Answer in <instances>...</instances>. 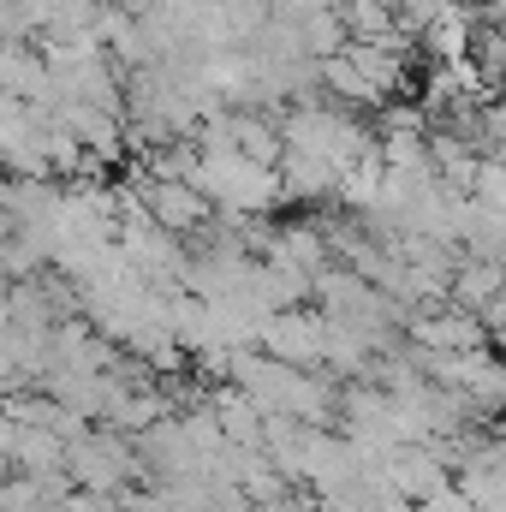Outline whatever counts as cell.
I'll return each instance as SVG.
<instances>
[{
  "label": "cell",
  "instance_id": "obj_8",
  "mask_svg": "<svg viewBox=\"0 0 506 512\" xmlns=\"http://www.w3.org/2000/svg\"><path fill=\"white\" fill-rule=\"evenodd\" d=\"M0 453H6V465L24 471V477H54V471H66V453H72V447H66L54 429L0 423Z\"/></svg>",
  "mask_w": 506,
  "mask_h": 512
},
{
  "label": "cell",
  "instance_id": "obj_7",
  "mask_svg": "<svg viewBox=\"0 0 506 512\" xmlns=\"http://www.w3.org/2000/svg\"><path fill=\"white\" fill-rule=\"evenodd\" d=\"M0 90L18 96V102H36V108H60V78H54V66L42 60L36 42H12L0 54Z\"/></svg>",
  "mask_w": 506,
  "mask_h": 512
},
{
  "label": "cell",
  "instance_id": "obj_16",
  "mask_svg": "<svg viewBox=\"0 0 506 512\" xmlns=\"http://www.w3.org/2000/svg\"><path fill=\"white\" fill-rule=\"evenodd\" d=\"M477 203H483V209H495V215H506V149L483 155V185H477Z\"/></svg>",
  "mask_w": 506,
  "mask_h": 512
},
{
  "label": "cell",
  "instance_id": "obj_1",
  "mask_svg": "<svg viewBox=\"0 0 506 512\" xmlns=\"http://www.w3.org/2000/svg\"><path fill=\"white\" fill-rule=\"evenodd\" d=\"M233 387H245L262 417H292L310 429H340V393L346 387L322 370H292L268 352H239L233 358Z\"/></svg>",
  "mask_w": 506,
  "mask_h": 512
},
{
  "label": "cell",
  "instance_id": "obj_9",
  "mask_svg": "<svg viewBox=\"0 0 506 512\" xmlns=\"http://www.w3.org/2000/svg\"><path fill=\"white\" fill-rule=\"evenodd\" d=\"M280 185H286V209H292V203H298V209L340 203V173H334L328 161H316V155H298V149H286V161H280Z\"/></svg>",
  "mask_w": 506,
  "mask_h": 512
},
{
  "label": "cell",
  "instance_id": "obj_4",
  "mask_svg": "<svg viewBox=\"0 0 506 512\" xmlns=\"http://www.w3.org/2000/svg\"><path fill=\"white\" fill-rule=\"evenodd\" d=\"M405 340L423 346V352H435V358H459V352H483V346H495V334L483 328V316H477V310H459V304L417 310V316L405 322Z\"/></svg>",
  "mask_w": 506,
  "mask_h": 512
},
{
  "label": "cell",
  "instance_id": "obj_6",
  "mask_svg": "<svg viewBox=\"0 0 506 512\" xmlns=\"http://www.w3.org/2000/svg\"><path fill=\"white\" fill-rule=\"evenodd\" d=\"M387 483H393L411 507H429L435 495L459 489V471H453L435 447H399V453L387 459Z\"/></svg>",
  "mask_w": 506,
  "mask_h": 512
},
{
  "label": "cell",
  "instance_id": "obj_11",
  "mask_svg": "<svg viewBox=\"0 0 506 512\" xmlns=\"http://www.w3.org/2000/svg\"><path fill=\"white\" fill-rule=\"evenodd\" d=\"M501 286H506V262L465 256V262H459V280H453V304H459V310H483Z\"/></svg>",
  "mask_w": 506,
  "mask_h": 512
},
{
  "label": "cell",
  "instance_id": "obj_3",
  "mask_svg": "<svg viewBox=\"0 0 506 512\" xmlns=\"http://www.w3.org/2000/svg\"><path fill=\"white\" fill-rule=\"evenodd\" d=\"M328 340H334V328H328V316L322 310H280V316H268V328H262V352L268 358H280V364H292V370H322L328 376Z\"/></svg>",
  "mask_w": 506,
  "mask_h": 512
},
{
  "label": "cell",
  "instance_id": "obj_12",
  "mask_svg": "<svg viewBox=\"0 0 506 512\" xmlns=\"http://www.w3.org/2000/svg\"><path fill=\"white\" fill-rule=\"evenodd\" d=\"M322 90H328V102H352V108H387V96H381L376 84L340 54V60H322Z\"/></svg>",
  "mask_w": 506,
  "mask_h": 512
},
{
  "label": "cell",
  "instance_id": "obj_2",
  "mask_svg": "<svg viewBox=\"0 0 506 512\" xmlns=\"http://www.w3.org/2000/svg\"><path fill=\"white\" fill-rule=\"evenodd\" d=\"M66 471H72V483H78L84 495H96V501H120V495L137 489V483H149L137 441L120 435V429H102V423H96L84 441H72Z\"/></svg>",
  "mask_w": 506,
  "mask_h": 512
},
{
  "label": "cell",
  "instance_id": "obj_17",
  "mask_svg": "<svg viewBox=\"0 0 506 512\" xmlns=\"http://www.w3.org/2000/svg\"><path fill=\"white\" fill-rule=\"evenodd\" d=\"M340 0H274V18H292V24H304V18H316V12H334Z\"/></svg>",
  "mask_w": 506,
  "mask_h": 512
},
{
  "label": "cell",
  "instance_id": "obj_13",
  "mask_svg": "<svg viewBox=\"0 0 506 512\" xmlns=\"http://www.w3.org/2000/svg\"><path fill=\"white\" fill-rule=\"evenodd\" d=\"M304 48H310V60H340V54L352 48V18H346V6L304 18Z\"/></svg>",
  "mask_w": 506,
  "mask_h": 512
},
{
  "label": "cell",
  "instance_id": "obj_5",
  "mask_svg": "<svg viewBox=\"0 0 506 512\" xmlns=\"http://www.w3.org/2000/svg\"><path fill=\"white\" fill-rule=\"evenodd\" d=\"M143 203H149L155 227H167L173 239H197V233L215 221V203H209L197 185H185V179H149V185H143Z\"/></svg>",
  "mask_w": 506,
  "mask_h": 512
},
{
  "label": "cell",
  "instance_id": "obj_15",
  "mask_svg": "<svg viewBox=\"0 0 506 512\" xmlns=\"http://www.w3.org/2000/svg\"><path fill=\"white\" fill-rule=\"evenodd\" d=\"M471 60H477V72H483V84H489L495 96H506V30L501 24H477Z\"/></svg>",
  "mask_w": 506,
  "mask_h": 512
},
{
  "label": "cell",
  "instance_id": "obj_14",
  "mask_svg": "<svg viewBox=\"0 0 506 512\" xmlns=\"http://www.w3.org/2000/svg\"><path fill=\"white\" fill-rule=\"evenodd\" d=\"M381 167L387 173H435L429 137L423 131H381Z\"/></svg>",
  "mask_w": 506,
  "mask_h": 512
},
{
  "label": "cell",
  "instance_id": "obj_10",
  "mask_svg": "<svg viewBox=\"0 0 506 512\" xmlns=\"http://www.w3.org/2000/svg\"><path fill=\"white\" fill-rule=\"evenodd\" d=\"M233 131H239V155L256 167H280L286 161V131H280V108H233Z\"/></svg>",
  "mask_w": 506,
  "mask_h": 512
}]
</instances>
